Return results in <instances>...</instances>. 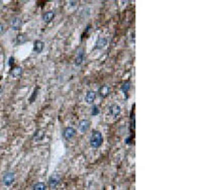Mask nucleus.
<instances>
[{"mask_svg":"<svg viewBox=\"0 0 202 190\" xmlns=\"http://www.w3.org/2000/svg\"><path fill=\"white\" fill-rule=\"evenodd\" d=\"M103 143V137L102 134L98 131H94L90 137V146L94 149L99 148Z\"/></svg>","mask_w":202,"mask_h":190,"instance_id":"1","label":"nucleus"},{"mask_svg":"<svg viewBox=\"0 0 202 190\" xmlns=\"http://www.w3.org/2000/svg\"><path fill=\"white\" fill-rule=\"evenodd\" d=\"M76 134V129H73V127H66L63 132V138L67 141H70L71 139H73Z\"/></svg>","mask_w":202,"mask_h":190,"instance_id":"2","label":"nucleus"},{"mask_svg":"<svg viewBox=\"0 0 202 190\" xmlns=\"http://www.w3.org/2000/svg\"><path fill=\"white\" fill-rule=\"evenodd\" d=\"M10 26H11L13 30H19L21 26H22V19L18 16L13 17L11 21H10Z\"/></svg>","mask_w":202,"mask_h":190,"instance_id":"3","label":"nucleus"},{"mask_svg":"<svg viewBox=\"0 0 202 190\" xmlns=\"http://www.w3.org/2000/svg\"><path fill=\"white\" fill-rule=\"evenodd\" d=\"M14 178H15L14 173H13V172H8V173H6L3 177V184L5 185V186H10V185H12V183L14 182Z\"/></svg>","mask_w":202,"mask_h":190,"instance_id":"4","label":"nucleus"},{"mask_svg":"<svg viewBox=\"0 0 202 190\" xmlns=\"http://www.w3.org/2000/svg\"><path fill=\"white\" fill-rule=\"evenodd\" d=\"M90 121L88 120V119H82V120H80V122H79L78 125V129L79 131H80L81 132H88V129H90Z\"/></svg>","mask_w":202,"mask_h":190,"instance_id":"5","label":"nucleus"},{"mask_svg":"<svg viewBox=\"0 0 202 190\" xmlns=\"http://www.w3.org/2000/svg\"><path fill=\"white\" fill-rule=\"evenodd\" d=\"M60 181H61L60 176H59L58 174H54V175L50 176L49 179V186L50 188H55V187H57L59 185Z\"/></svg>","mask_w":202,"mask_h":190,"instance_id":"6","label":"nucleus"},{"mask_svg":"<svg viewBox=\"0 0 202 190\" xmlns=\"http://www.w3.org/2000/svg\"><path fill=\"white\" fill-rule=\"evenodd\" d=\"M120 112H121V107L118 104H115V103H114V104L110 105V107H109V113L112 116H114V118L119 115Z\"/></svg>","mask_w":202,"mask_h":190,"instance_id":"7","label":"nucleus"},{"mask_svg":"<svg viewBox=\"0 0 202 190\" xmlns=\"http://www.w3.org/2000/svg\"><path fill=\"white\" fill-rule=\"evenodd\" d=\"M43 47H45V44L39 39H36L34 43V52L36 54H41L43 50Z\"/></svg>","mask_w":202,"mask_h":190,"instance_id":"8","label":"nucleus"},{"mask_svg":"<svg viewBox=\"0 0 202 190\" xmlns=\"http://www.w3.org/2000/svg\"><path fill=\"white\" fill-rule=\"evenodd\" d=\"M98 93H99L100 97L105 98V97H107L109 95V93H110V88L107 85H102L99 88V90H98Z\"/></svg>","mask_w":202,"mask_h":190,"instance_id":"9","label":"nucleus"},{"mask_svg":"<svg viewBox=\"0 0 202 190\" xmlns=\"http://www.w3.org/2000/svg\"><path fill=\"white\" fill-rule=\"evenodd\" d=\"M22 72H23V69L21 67H15L12 70H10L9 75L12 78H18V77H20L22 75Z\"/></svg>","mask_w":202,"mask_h":190,"instance_id":"10","label":"nucleus"},{"mask_svg":"<svg viewBox=\"0 0 202 190\" xmlns=\"http://www.w3.org/2000/svg\"><path fill=\"white\" fill-rule=\"evenodd\" d=\"M95 98H96V92L95 91H88L86 94V96H85V101H86V103H88V104H93Z\"/></svg>","mask_w":202,"mask_h":190,"instance_id":"11","label":"nucleus"},{"mask_svg":"<svg viewBox=\"0 0 202 190\" xmlns=\"http://www.w3.org/2000/svg\"><path fill=\"white\" fill-rule=\"evenodd\" d=\"M83 61H84V51H83V49H80L75 58V65L80 66L83 63Z\"/></svg>","mask_w":202,"mask_h":190,"instance_id":"12","label":"nucleus"},{"mask_svg":"<svg viewBox=\"0 0 202 190\" xmlns=\"http://www.w3.org/2000/svg\"><path fill=\"white\" fill-rule=\"evenodd\" d=\"M107 45V39L105 37H99L95 44V50H101Z\"/></svg>","mask_w":202,"mask_h":190,"instance_id":"13","label":"nucleus"},{"mask_svg":"<svg viewBox=\"0 0 202 190\" xmlns=\"http://www.w3.org/2000/svg\"><path fill=\"white\" fill-rule=\"evenodd\" d=\"M54 17H55L54 11H48L43 15V20L45 21V23H49L53 20V19H54Z\"/></svg>","mask_w":202,"mask_h":190,"instance_id":"14","label":"nucleus"},{"mask_svg":"<svg viewBox=\"0 0 202 190\" xmlns=\"http://www.w3.org/2000/svg\"><path fill=\"white\" fill-rule=\"evenodd\" d=\"M45 131L43 129H38L36 132H34V141H36V142H39V141L43 140V137H45Z\"/></svg>","mask_w":202,"mask_h":190,"instance_id":"15","label":"nucleus"},{"mask_svg":"<svg viewBox=\"0 0 202 190\" xmlns=\"http://www.w3.org/2000/svg\"><path fill=\"white\" fill-rule=\"evenodd\" d=\"M28 41V37L26 34H19L18 36L16 37V43L18 45H21V44H25Z\"/></svg>","mask_w":202,"mask_h":190,"instance_id":"16","label":"nucleus"},{"mask_svg":"<svg viewBox=\"0 0 202 190\" xmlns=\"http://www.w3.org/2000/svg\"><path fill=\"white\" fill-rule=\"evenodd\" d=\"M129 89H130V82H129V81H126V82H124L123 84H122L121 90L123 93H127Z\"/></svg>","mask_w":202,"mask_h":190,"instance_id":"17","label":"nucleus"},{"mask_svg":"<svg viewBox=\"0 0 202 190\" xmlns=\"http://www.w3.org/2000/svg\"><path fill=\"white\" fill-rule=\"evenodd\" d=\"M32 190H46V185L43 184V183H41V182L36 183V184L34 186Z\"/></svg>","mask_w":202,"mask_h":190,"instance_id":"18","label":"nucleus"},{"mask_svg":"<svg viewBox=\"0 0 202 190\" xmlns=\"http://www.w3.org/2000/svg\"><path fill=\"white\" fill-rule=\"evenodd\" d=\"M98 113H99V109H98V107L96 106V105H94L93 108H92L91 114H92V115H97Z\"/></svg>","mask_w":202,"mask_h":190,"instance_id":"19","label":"nucleus"},{"mask_svg":"<svg viewBox=\"0 0 202 190\" xmlns=\"http://www.w3.org/2000/svg\"><path fill=\"white\" fill-rule=\"evenodd\" d=\"M36 92H38V91H36V90H34V94H32V98H30V102H34V98H36V95L38 94V93H36Z\"/></svg>","mask_w":202,"mask_h":190,"instance_id":"20","label":"nucleus"},{"mask_svg":"<svg viewBox=\"0 0 202 190\" xmlns=\"http://www.w3.org/2000/svg\"><path fill=\"white\" fill-rule=\"evenodd\" d=\"M13 63H14V58L11 57V58H9V66L13 65Z\"/></svg>","mask_w":202,"mask_h":190,"instance_id":"21","label":"nucleus"},{"mask_svg":"<svg viewBox=\"0 0 202 190\" xmlns=\"http://www.w3.org/2000/svg\"><path fill=\"white\" fill-rule=\"evenodd\" d=\"M3 30H4V25L2 23H0V34L3 32Z\"/></svg>","mask_w":202,"mask_h":190,"instance_id":"22","label":"nucleus"}]
</instances>
